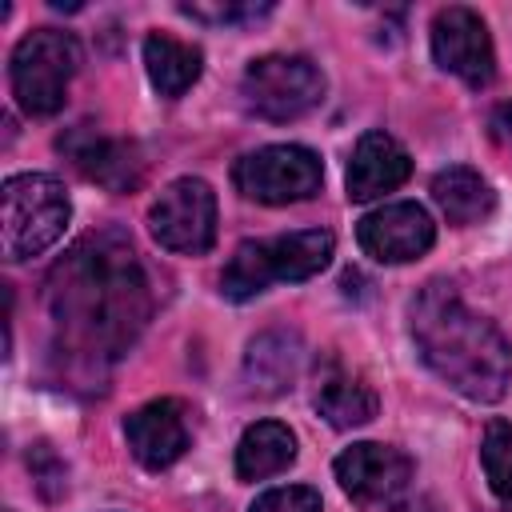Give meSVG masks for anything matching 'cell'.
<instances>
[{"instance_id":"cell-15","label":"cell","mask_w":512,"mask_h":512,"mask_svg":"<svg viewBox=\"0 0 512 512\" xmlns=\"http://www.w3.org/2000/svg\"><path fill=\"white\" fill-rule=\"evenodd\" d=\"M376 408L380 396L364 376H356L340 360H324V368L316 372V412L332 428H360L376 416Z\"/></svg>"},{"instance_id":"cell-19","label":"cell","mask_w":512,"mask_h":512,"mask_svg":"<svg viewBox=\"0 0 512 512\" xmlns=\"http://www.w3.org/2000/svg\"><path fill=\"white\" fill-rule=\"evenodd\" d=\"M292 460H296V436L276 420H260V424L244 428V436L236 444V476L240 480L276 476Z\"/></svg>"},{"instance_id":"cell-21","label":"cell","mask_w":512,"mask_h":512,"mask_svg":"<svg viewBox=\"0 0 512 512\" xmlns=\"http://www.w3.org/2000/svg\"><path fill=\"white\" fill-rule=\"evenodd\" d=\"M248 512H320V492L308 484H288L264 492Z\"/></svg>"},{"instance_id":"cell-10","label":"cell","mask_w":512,"mask_h":512,"mask_svg":"<svg viewBox=\"0 0 512 512\" xmlns=\"http://www.w3.org/2000/svg\"><path fill=\"white\" fill-rule=\"evenodd\" d=\"M432 56L444 72L460 76L472 88H484L496 72L492 36H488L484 20L464 4H452V8L436 12V20H432Z\"/></svg>"},{"instance_id":"cell-11","label":"cell","mask_w":512,"mask_h":512,"mask_svg":"<svg viewBox=\"0 0 512 512\" xmlns=\"http://www.w3.org/2000/svg\"><path fill=\"white\" fill-rule=\"evenodd\" d=\"M356 240L372 260L404 264V260H416V256H424L432 248L436 224L428 220V212L420 204L400 200V204H384V208L368 212L356 224Z\"/></svg>"},{"instance_id":"cell-24","label":"cell","mask_w":512,"mask_h":512,"mask_svg":"<svg viewBox=\"0 0 512 512\" xmlns=\"http://www.w3.org/2000/svg\"><path fill=\"white\" fill-rule=\"evenodd\" d=\"M488 132H492V140H496L500 148L512 152V100L492 108V116H488Z\"/></svg>"},{"instance_id":"cell-23","label":"cell","mask_w":512,"mask_h":512,"mask_svg":"<svg viewBox=\"0 0 512 512\" xmlns=\"http://www.w3.org/2000/svg\"><path fill=\"white\" fill-rule=\"evenodd\" d=\"M28 464H32V476L40 480V488H44L48 500H52L56 492H64V464L52 456L48 444H36V448L28 452Z\"/></svg>"},{"instance_id":"cell-9","label":"cell","mask_w":512,"mask_h":512,"mask_svg":"<svg viewBox=\"0 0 512 512\" xmlns=\"http://www.w3.org/2000/svg\"><path fill=\"white\" fill-rule=\"evenodd\" d=\"M336 480L360 508L396 504L412 484V460L392 444H352L336 456Z\"/></svg>"},{"instance_id":"cell-12","label":"cell","mask_w":512,"mask_h":512,"mask_svg":"<svg viewBox=\"0 0 512 512\" xmlns=\"http://www.w3.org/2000/svg\"><path fill=\"white\" fill-rule=\"evenodd\" d=\"M124 436H128V448L132 456L148 468V472H160L168 464H176L188 448V412L180 400H152L144 408H136L132 416H124Z\"/></svg>"},{"instance_id":"cell-13","label":"cell","mask_w":512,"mask_h":512,"mask_svg":"<svg viewBox=\"0 0 512 512\" xmlns=\"http://www.w3.org/2000/svg\"><path fill=\"white\" fill-rule=\"evenodd\" d=\"M60 152H64L88 180H96V184H104V188H112V192H128V188H136L140 176H144V160H140V152H136L132 144L112 140V136H100V132H92L88 124L64 132V136H60Z\"/></svg>"},{"instance_id":"cell-4","label":"cell","mask_w":512,"mask_h":512,"mask_svg":"<svg viewBox=\"0 0 512 512\" xmlns=\"http://www.w3.org/2000/svg\"><path fill=\"white\" fill-rule=\"evenodd\" d=\"M0 208H4V260L12 264L52 248L72 216L64 184L44 172L8 176L0 188Z\"/></svg>"},{"instance_id":"cell-16","label":"cell","mask_w":512,"mask_h":512,"mask_svg":"<svg viewBox=\"0 0 512 512\" xmlns=\"http://www.w3.org/2000/svg\"><path fill=\"white\" fill-rule=\"evenodd\" d=\"M432 200L440 204V212L448 216V224L464 228V224H480L492 216L496 208V192L488 188V180L468 168V164H452L444 172L432 176Z\"/></svg>"},{"instance_id":"cell-14","label":"cell","mask_w":512,"mask_h":512,"mask_svg":"<svg viewBox=\"0 0 512 512\" xmlns=\"http://www.w3.org/2000/svg\"><path fill=\"white\" fill-rule=\"evenodd\" d=\"M408 172H412V160L396 136L364 132L348 160V200H356V204L376 200V196L400 188L408 180Z\"/></svg>"},{"instance_id":"cell-2","label":"cell","mask_w":512,"mask_h":512,"mask_svg":"<svg viewBox=\"0 0 512 512\" xmlns=\"http://www.w3.org/2000/svg\"><path fill=\"white\" fill-rule=\"evenodd\" d=\"M408 320L424 364L448 388L480 404L504 396L512 380V348L492 320H484L460 300L452 284L444 280L424 284L408 308Z\"/></svg>"},{"instance_id":"cell-6","label":"cell","mask_w":512,"mask_h":512,"mask_svg":"<svg viewBox=\"0 0 512 512\" xmlns=\"http://www.w3.org/2000/svg\"><path fill=\"white\" fill-rule=\"evenodd\" d=\"M244 108L260 120L284 124L304 116L324 96V72L308 56H260L240 76Z\"/></svg>"},{"instance_id":"cell-22","label":"cell","mask_w":512,"mask_h":512,"mask_svg":"<svg viewBox=\"0 0 512 512\" xmlns=\"http://www.w3.org/2000/svg\"><path fill=\"white\" fill-rule=\"evenodd\" d=\"M180 12L204 24H244V20L268 16L272 4H180Z\"/></svg>"},{"instance_id":"cell-7","label":"cell","mask_w":512,"mask_h":512,"mask_svg":"<svg viewBox=\"0 0 512 512\" xmlns=\"http://www.w3.org/2000/svg\"><path fill=\"white\" fill-rule=\"evenodd\" d=\"M236 188L256 204H292L320 192L324 164L312 148L300 144H268L236 160Z\"/></svg>"},{"instance_id":"cell-3","label":"cell","mask_w":512,"mask_h":512,"mask_svg":"<svg viewBox=\"0 0 512 512\" xmlns=\"http://www.w3.org/2000/svg\"><path fill=\"white\" fill-rule=\"evenodd\" d=\"M332 248L336 240L324 228H304V232H288L272 240H244L220 276V292L228 300H252L268 284L308 280L332 260Z\"/></svg>"},{"instance_id":"cell-1","label":"cell","mask_w":512,"mask_h":512,"mask_svg":"<svg viewBox=\"0 0 512 512\" xmlns=\"http://www.w3.org/2000/svg\"><path fill=\"white\" fill-rule=\"evenodd\" d=\"M152 312L144 268L120 232H92L76 240L48 276V316L56 348L76 368L116 364Z\"/></svg>"},{"instance_id":"cell-17","label":"cell","mask_w":512,"mask_h":512,"mask_svg":"<svg viewBox=\"0 0 512 512\" xmlns=\"http://www.w3.org/2000/svg\"><path fill=\"white\" fill-rule=\"evenodd\" d=\"M296 368H300V336H296V332L272 328V332H264V336H256V340L248 344L244 372H248L252 392L276 396V392L292 388Z\"/></svg>"},{"instance_id":"cell-20","label":"cell","mask_w":512,"mask_h":512,"mask_svg":"<svg viewBox=\"0 0 512 512\" xmlns=\"http://www.w3.org/2000/svg\"><path fill=\"white\" fill-rule=\"evenodd\" d=\"M480 464H484V476H488V488L496 492V500L504 508H512V424L508 420H492L484 428Z\"/></svg>"},{"instance_id":"cell-8","label":"cell","mask_w":512,"mask_h":512,"mask_svg":"<svg viewBox=\"0 0 512 512\" xmlns=\"http://www.w3.org/2000/svg\"><path fill=\"white\" fill-rule=\"evenodd\" d=\"M148 232L168 252L204 256L216 240V192L200 176L172 180L148 208Z\"/></svg>"},{"instance_id":"cell-18","label":"cell","mask_w":512,"mask_h":512,"mask_svg":"<svg viewBox=\"0 0 512 512\" xmlns=\"http://www.w3.org/2000/svg\"><path fill=\"white\" fill-rule=\"evenodd\" d=\"M144 68H148L152 88L160 96L176 100L200 80V48H192L168 32H152V36H144Z\"/></svg>"},{"instance_id":"cell-5","label":"cell","mask_w":512,"mask_h":512,"mask_svg":"<svg viewBox=\"0 0 512 512\" xmlns=\"http://www.w3.org/2000/svg\"><path fill=\"white\" fill-rule=\"evenodd\" d=\"M80 68L76 36L60 28H36L12 48V96L28 116H52L68 100V80Z\"/></svg>"}]
</instances>
